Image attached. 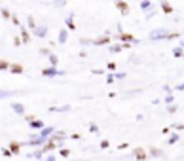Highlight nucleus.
Listing matches in <instances>:
<instances>
[{
  "label": "nucleus",
  "instance_id": "f257e3e1",
  "mask_svg": "<svg viewBox=\"0 0 184 161\" xmlns=\"http://www.w3.org/2000/svg\"><path fill=\"white\" fill-rule=\"evenodd\" d=\"M131 155H133V159H137V161H144V159H148V154H146V150H144L143 146H137L133 152H131Z\"/></svg>",
  "mask_w": 184,
  "mask_h": 161
},
{
  "label": "nucleus",
  "instance_id": "f03ea898",
  "mask_svg": "<svg viewBox=\"0 0 184 161\" xmlns=\"http://www.w3.org/2000/svg\"><path fill=\"white\" fill-rule=\"evenodd\" d=\"M63 70H57L55 67H51V68H44L42 70V76H46V78H51V76H63Z\"/></svg>",
  "mask_w": 184,
  "mask_h": 161
},
{
  "label": "nucleus",
  "instance_id": "7ed1b4c3",
  "mask_svg": "<svg viewBox=\"0 0 184 161\" xmlns=\"http://www.w3.org/2000/svg\"><path fill=\"white\" fill-rule=\"evenodd\" d=\"M169 36V32L165 30V29H156V30H152L150 32V38L152 40H159V38H167Z\"/></svg>",
  "mask_w": 184,
  "mask_h": 161
},
{
  "label": "nucleus",
  "instance_id": "20e7f679",
  "mask_svg": "<svg viewBox=\"0 0 184 161\" xmlns=\"http://www.w3.org/2000/svg\"><path fill=\"white\" fill-rule=\"evenodd\" d=\"M12 110L19 116H25V106L21 104V102H12Z\"/></svg>",
  "mask_w": 184,
  "mask_h": 161
},
{
  "label": "nucleus",
  "instance_id": "39448f33",
  "mask_svg": "<svg viewBox=\"0 0 184 161\" xmlns=\"http://www.w3.org/2000/svg\"><path fill=\"white\" fill-rule=\"evenodd\" d=\"M10 72H12V74H23L25 68L21 67V64H17V63H12V64H10Z\"/></svg>",
  "mask_w": 184,
  "mask_h": 161
},
{
  "label": "nucleus",
  "instance_id": "423d86ee",
  "mask_svg": "<svg viewBox=\"0 0 184 161\" xmlns=\"http://www.w3.org/2000/svg\"><path fill=\"white\" fill-rule=\"evenodd\" d=\"M53 133H55V127H44V129H40V135L44 136V138H49Z\"/></svg>",
  "mask_w": 184,
  "mask_h": 161
},
{
  "label": "nucleus",
  "instance_id": "0eeeda50",
  "mask_svg": "<svg viewBox=\"0 0 184 161\" xmlns=\"http://www.w3.org/2000/svg\"><path fill=\"white\" fill-rule=\"evenodd\" d=\"M29 127H30V129H44V127H46V123L42 121V120H38V117H36L34 121H30V123H29Z\"/></svg>",
  "mask_w": 184,
  "mask_h": 161
},
{
  "label": "nucleus",
  "instance_id": "6e6552de",
  "mask_svg": "<svg viewBox=\"0 0 184 161\" xmlns=\"http://www.w3.org/2000/svg\"><path fill=\"white\" fill-rule=\"evenodd\" d=\"M8 148L12 150L14 154H19V152H21V142H17V140H12V142L8 144Z\"/></svg>",
  "mask_w": 184,
  "mask_h": 161
},
{
  "label": "nucleus",
  "instance_id": "1a4fd4ad",
  "mask_svg": "<svg viewBox=\"0 0 184 161\" xmlns=\"http://www.w3.org/2000/svg\"><path fill=\"white\" fill-rule=\"evenodd\" d=\"M46 32H48V27H46V25H42V27H36V29H34V34H36L38 38H44Z\"/></svg>",
  "mask_w": 184,
  "mask_h": 161
},
{
  "label": "nucleus",
  "instance_id": "9d476101",
  "mask_svg": "<svg viewBox=\"0 0 184 161\" xmlns=\"http://www.w3.org/2000/svg\"><path fill=\"white\" fill-rule=\"evenodd\" d=\"M116 8H120V12H122L123 15L129 13V6H127L125 2H122V0H118V2H116Z\"/></svg>",
  "mask_w": 184,
  "mask_h": 161
},
{
  "label": "nucleus",
  "instance_id": "9b49d317",
  "mask_svg": "<svg viewBox=\"0 0 184 161\" xmlns=\"http://www.w3.org/2000/svg\"><path fill=\"white\" fill-rule=\"evenodd\" d=\"M118 38H120V40L123 42V44H125V42H137V38H135V36L125 34V32H120V36H118Z\"/></svg>",
  "mask_w": 184,
  "mask_h": 161
},
{
  "label": "nucleus",
  "instance_id": "f8f14e48",
  "mask_svg": "<svg viewBox=\"0 0 184 161\" xmlns=\"http://www.w3.org/2000/svg\"><path fill=\"white\" fill-rule=\"evenodd\" d=\"M110 42V38L108 36H103V38H97V40H93L91 44H95V46H103V44H108Z\"/></svg>",
  "mask_w": 184,
  "mask_h": 161
},
{
  "label": "nucleus",
  "instance_id": "ddd939ff",
  "mask_svg": "<svg viewBox=\"0 0 184 161\" xmlns=\"http://www.w3.org/2000/svg\"><path fill=\"white\" fill-rule=\"evenodd\" d=\"M161 10H163L165 13H173V8H171V4L167 0H161Z\"/></svg>",
  "mask_w": 184,
  "mask_h": 161
},
{
  "label": "nucleus",
  "instance_id": "4468645a",
  "mask_svg": "<svg viewBox=\"0 0 184 161\" xmlns=\"http://www.w3.org/2000/svg\"><path fill=\"white\" fill-rule=\"evenodd\" d=\"M21 38H23V44H29V42H30L29 32H27V29H25V27H21Z\"/></svg>",
  "mask_w": 184,
  "mask_h": 161
},
{
  "label": "nucleus",
  "instance_id": "2eb2a0df",
  "mask_svg": "<svg viewBox=\"0 0 184 161\" xmlns=\"http://www.w3.org/2000/svg\"><path fill=\"white\" fill-rule=\"evenodd\" d=\"M67 36H69V32L63 29V30L59 32V44H65V42H67Z\"/></svg>",
  "mask_w": 184,
  "mask_h": 161
},
{
  "label": "nucleus",
  "instance_id": "dca6fc26",
  "mask_svg": "<svg viewBox=\"0 0 184 161\" xmlns=\"http://www.w3.org/2000/svg\"><path fill=\"white\" fill-rule=\"evenodd\" d=\"M46 152H44V150H42V148H36L34 150V154H32V157H36V159H42V155H44Z\"/></svg>",
  "mask_w": 184,
  "mask_h": 161
},
{
  "label": "nucleus",
  "instance_id": "f3484780",
  "mask_svg": "<svg viewBox=\"0 0 184 161\" xmlns=\"http://www.w3.org/2000/svg\"><path fill=\"white\" fill-rule=\"evenodd\" d=\"M10 64H12V63H8V61H4V59H0V70H10Z\"/></svg>",
  "mask_w": 184,
  "mask_h": 161
},
{
  "label": "nucleus",
  "instance_id": "a211bd4d",
  "mask_svg": "<svg viewBox=\"0 0 184 161\" xmlns=\"http://www.w3.org/2000/svg\"><path fill=\"white\" fill-rule=\"evenodd\" d=\"M15 95L14 91H6V89H0V99H6V97H12Z\"/></svg>",
  "mask_w": 184,
  "mask_h": 161
},
{
  "label": "nucleus",
  "instance_id": "6ab92c4d",
  "mask_svg": "<svg viewBox=\"0 0 184 161\" xmlns=\"http://www.w3.org/2000/svg\"><path fill=\"white\" fill-rule=\"evenodd\" d=\"M27 25H29L30 29H36V23H34V17H32V15L27 17Z\"/></svg>",
  "mask_w": 184,
  "mask_h": 161
},
{
  "label": "nucleus",
  "instance_id": "aec40b11",
  "mask_svg": "<svg viewBox=\"0 0 184 161\" xmlns=\"http://www.w3.org/2000/svg\"><path fill=\"white\" fill-rule=\"evenodd\" d=\"M48 57H49V61H51V67H57V61H59V59H57V55H53V53H49Z\"/></svg>",
  "mask_w": 184,
  "mask_h": 161
},
{
  "label": "nucleus",
  "instance_id": "412c9836",
  "mask_svg": "<svg viewBox=\"0 0 184 161\" xmlns=\"http://www.w3.org/2000/svg\"><path fill=\"white\" fill-rule=\"evenodd\" d=\"M89 131H91V133H99V125H97L95 121H91V123H89Z\"/></svg>",
  "mask_w": 184,
  "mask_h": 161
},
{
  "label": "nucleus",
  "instance_id": "4be33fe9",
  "mask_svg": "<svg viewBox=\"0 0 184 161\" xmlns=\"http://www.w3.org/2000/svg\"><path fill=\"white\" fill-rule=\"evenodd\" d=\"M59 154H61L63 157H69V155H70V150H69V148H61V152H59Z\"/></svg>",
  "mask_w": 184,
  "mask_h": 161
},
{
  "label": "nucleus",
  "instance_id": "5701e85b",
  "mask_svg": "<svg viewBox=\"0 0 184 161\" xmlns=\"http://www.w3.org/2000/svg\"><path fill=\"white\" fill-rule=\"evenodd\" d=\"M2 154H4L6 157H12V155H14V152H12L10 148H2Z\"/></svg>",
  "mask_w": 184,
  "mask_h": 161
},
{
  "label": "nucleus",
  "instance_id": "b1692460",
  "mask_svg": "<svg viewBox=\"0 0 184 161\" xmlns=\"http://www.w3.org/2000/svg\"><path fill=\"white\" fill-rule=\"evenodd\" d=\"M150 154H152V155H161V150H158L156 146H152V148H150Z\"/></svg>",
  "mask_w": 184,
  "mask_h": 161
},
{
  "label": "nucleus",
  "instance_id": "393cba45",
  "mask_svg": "<svg viewBox=\"0 0 184 161\" xmlns=\"http://www.w3.org/2000/svg\"><path fill=\"white\" fill-rule=\"evenodd\" d=\"M140 8H143V10H150V0H143V2H140Z\"/></svg>",
  "mask_w": 184,
  "mask_h": 161
},
{
  "label": "nucleus",
  "instance_id": "a878e982",
  "mask_svg": "<svg viewBox=\"0 0 184 161\" xmlns=\"http://www.w3.org/2000/svg\"><path fill=\"white\" fill-rule=\"evenodd\" d=\"M70 110V106L69 104H65V106H57V112H69Z\"/></svg>",
  "mask_w": 184,
  "mask_h": 161
},
{
  "label": "nucleus",
  "instance_id": "bb28decb",
  "mask_svg": "<svg viewBox=\"0 0 184 161\" xmlns=\"http://www.w3.org/2000/svg\"><path fill=\"white\" fill-rule=\"evenodd\" d=\"M23 117H25V120H27L29 123H30V121H34V120H36V116H34V114H27V116H23Z\"/></svg>",
  "mask_w": 184,
  "mask_h": 161
},
{
  "label": "nucleus",
  "instance_id": "cd10ccee",
  "mask_svg": "<svg viewBox=\"0 0 184 161\" xmlns=\"http://www.w3.org/2000/svg\"><path fill=\"white\" fill-rule=\"evenodd\" d=\"M177 140H178V136H177V135H171V136H169V142H167V144H175Z\"/></svg>",
  "mask_w": 184,
  "mask_h": 161
},
{
  "label": "nucleus",
  "instance_id": "c85d7f7f",
  "mask_svg": "<svg viewBox=\"0 0 184 161\" xmlns=\"http://www.w3.org/2000/svg\"><path fill=\"white\" fill-rule=\"evenodd\" d=\"M106 68L110 70V72H114V70H116L118 67H116V63H108V64H106Z\"/></svg>",
  "mask_w": 184,
  "mask_h": 161
},
{
  "label": "nucleus",
  "instance_id": "c756f323",
  "mask_svg": "<svg viewBox=\"0 0 184 161\" xmlns=\"http://www.w3.org/2000/svg\"><path fill=\"white\" fill-rule=\"evenodd\" d=\"M122 49H123V46H112V48H110L112 53H118V51H122Z\"/></svg>",
  "mask_w": 184,
  "mask_h": 161
},
{
  "label": "nucleus",
  "instance_id": "7c9ffc66",
  "mask_svg": "<svg viewBox=\"0 0 184 161\" xmlns=\"http://www.w3.org/2000/svg\"><path fill=\"white\" fill-rule=\"evenodd\" d=\"M2 17L10 19V17H12V13H10V12H8V10H6V8H2Z\"/></svg>",
  "mask_w": 184,
  "mask_h": 161
},
{
  "label": "nucleus",
  "instance_id": "2f4dec72",
  "mask_svg": "<svg viewBox=\"0 0 184 161\" xmlns=\"http://www.w3.org/2000/svg\"><path fill=\"white\" fill-rule=\"evenodd\" d=\"M67 25H69V29H70V30H74V29H76V25L72 23V19H70V17L67 19Z\"/></svg>",
  "mask_w": 184,
  "mask_h": 161
},
{
  "label": "nucleus",
  "instance_id": "473e14b6",
  "mask_svg": "<svg viewBox=\"0 0 184 161\" xmlns=\"http://www.w3.org/2000/svg\"><path fill=\"white\" fill-rule=\"evenodd\" d=\"M99 146H101L103 150H106L108 146H110V142H108V140H101V144H99Z\"/></svg>",
  "mask_w": 184,
  "mask_h": 161
},
{
  "label": "nucleus",
  "instance_id": "72a5a7b5",
  "mask_svg": "<svg viewBox=\"0 0 184 161\" xmlns=\"http://www.w3.org/2000/svg\"><path fill=\"white\" fill-rule=\"evenodd\" d=\"M173 53H175V57H182V55H184V53H182V49H180V48H177V49H175V51H173Z\"/></svg>",
  "mask_w": 184,
  "mask_h": 161
},
{
  "label": "nucleus",
  "instance_id": "f704fd0d",
  "mask_svg": "<svg viewBox=\"0 0 184 161\" xmlns=\"http://www.w3.org/2000/svg\"><path fill=\"white\" fill-rule=\"evenodd\" d=\"M114 74H108V78H106V83H114Z\"/></svg>",
  "mask_w": 184,
  "mask_h": 161
},
{
  "label": "nucleus",
  "instance_id": "c9c22d12",
  "mask_svg": "<svg viewBox=\"0 0 184 161\" xmlns=\"http://www.w3.org/2000/svg\"><path fill=\"white\" fill-rule=\"evenodd\" d=\"M114 76H116L118 80H122V78H125V72H118V74H114Z\"/></svg>",
  "mask_w": 184,
  "mask_h": 161
},
{
  "label": "nucleus",
  "instance_id": "e433bc0d",
  "mask_svg": "<svg viewBox=\"0 0 184 161\" xmlns=\"http://www.w3.org/2000/svg\"><path fill=\"white\" fill-rule=\"evenodd\" d=\"M46 161H55V155H53V154H48V157H46Z\"/></svg>",
  "mask_w": 184,
  "mask_h": 161
},
{
  "label": "nucleus",
  "instance_id": "4c0bfd02",
  "mask_svg": "<svg viewBox=\"0 0 184 161\" xmlns=\"http://www.w3.org/2000/svg\"><path fill=\"white\" fill-rule=\"evenodd\" d=\"M167 110H169V112H177V104H175V106L169 104V108H167Z\"/></svg>",
  "mask_w": 184,
  "mask_h": 161
},
{
  "label": "nucleus",
  "instance_id": "58836bf2",
  "mask_svg": "<svg viewBox=\"0 0 184 161\" xmlns=\"http://www.w3.org/2000/svg\"><path fill=\"white\" fill-rule=\"evenodd\" d=\"M165 102H169V104L173 102V95H167V97H165Z\"/></svg>",
  "mask_w": 184,
  "mask_h": 161
},
{
  "label": "nucleus",
  "instance_id": "ea45409f",
  "mask_svg": "<svg viewBox=\"0 0 184 161\" xmlns=\"http://www.w3.org/2000/svg\"><path fill=\"white\" fill-rule=\"evenodd\" d=\"M12 21H14V25H21V23H19V19H17L15 15H12Z\"/></svg>",
  "mask_w": 184,
  "mask_h": 161
},
{
  "label": "nucleus",
  "instance_id": "a19ab883",
  "mask_svg": "<svg viewBox=\"0 0 184 161\" xmlns=\"http://www.w3.org/2000/svg\"><path fill=\"white\" fill-rule=\"evenodd\" d=\"M127 146H129V144H127V142H123V144H120V146H118V148H120V150H125Z\"/></svg>",
  "mask_w": 184,
  "mask_h": 161
},
{
  "label": "nucleus",
  "instance_id": "79ce46f5",
  "mask_svg": "<svg viewBox=\"0 0 184 161\" xmlns=\"http://www.w3.org/2000/svg\"><path fill=\"white\" fill-rule=\"evenodd\" d=\"M55 4H57V6H63V4H65V0H55Z\"/></svg>",
  "mask_w": 184,
  "mask_h": 161
},
{
  "label": "nucleus",
  "instance_id": "37998d69",
  "mask_svg": "<svg viewBox=\"0 0 184 161\" xmlns=\"http://www.w3.org/2000/svg\"><path fill=\"white\" fill-rule=\"evenodd\" d=\"M175 129H178V131H182V129H184V125H175Z\"/></svg>",
  "mask_w": 184,
  "mask_h": 161
}]
</instances>
